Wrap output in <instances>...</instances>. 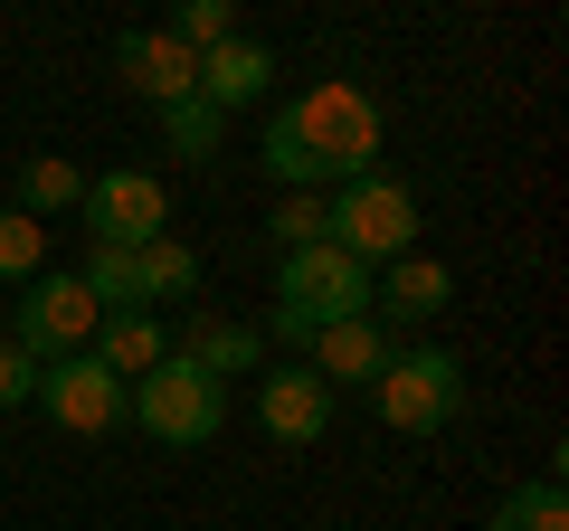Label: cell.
Wrapping results in <instances>:
<instances>
[{"label": "cell", "instance_id": "6da1fadb", "mask_svg": "<svg viewBox=\"0 0 569 531\" xmlns=\"http://www.w3.org/2000/svg\"><path fill=\"white\" fill-rule=\"evenodd\" d=\"M266 171L284 190H342L361 171H380V104L342 77H313L266 114Z\"/></svg>", "mask_w": 569, "mask_h": 531}, {"label": "cell", "instance_id": "7a4b0ae2", "mask_svg": "<svg viewBox=\"0 0 569 531\" xmlns=\"http://www.w3.org/2000/svg\"><path fill=\"white\" fill-rule=\"evenodd\" d=\"M370 313V266H351L342 247H295V257H276V313H266L257 332H276V342H313V332L332 323H361Z\"/></svg>", "mask_w": 569, "mask_h": 531}, {"label": "cell", "instance_id": "3957f363", "mask_svg": "<svg viewBox=\"0 0 569 531\" xmlns=\"http://www.w3.org/2000/svg\"><path fill=\"white\" fill-rule=\"evenodd\" d=\"M323 238L342 247L351 266H399L418 257V190L389 181V171H361L323 200Z\"/></svg>", "mask_w": 569, "mask_h": 531}, {"label": "cell", "instance_id": "277c9868", "mask_svg": "<svg viewBox=\"0 0 569 531\" xmlns=\"http://www.w3.org/2000/svg\"><path fill=\"white\" fill-rule=\"evenodd\" d=\"M133 428L152 437V447H181L190 455V447H209V437L228 428V389L171 351L162 370H142V380H133Z\"/></svg>", "mask_w": 569, "mask_h": 531}, {"label": "cell", "instance_id": "5b68a950", "mask_svg": "<svg viewBox=\"0 0 569 531\" xmlns=\"http://www.w3.org/2000/svg\"><path fill=\"white\" fill-rule=\"evenodd\" d=\"M370 409H380L399 437H437V428H456V409H466V370H456L447 351H389V370L370 380Z\"/></svg>", "mask_w": 569, "mask_h": 531}, {"label": "cell", "instance_id": "8992f818", "mask_svg": "<svg viewBox=\"0 0 569 531\" xmlns=\"http://www.w3.org/2000/svg\"><path fill=\"white\" fill-rule=\"evenodd\" d=\"M29 409L58 418L67 437H114L133 418V389L96 361V351H67V361H39V389H29Z\"/></svg>", "mask_w": 569, "mask_h": 531}, {"label": "cell", "instance_id": "52a82bcc", "mask_svg": "<svg viewBox=\"0 0 569 531\" xmlns=\"http://www.w3.org/2000/svg\"><path fill=\"white\" fill-rule=\"evenodd\" d=\"M96 294L77 285V275H29L20 285V304H10V342L29 351V361H67V351H86L96 342Z\"/></svg>", "mask_w": 569, "mask_h": 531}, {"label": "cell", "instance_id": "ba28073f", "mask_svg": "<svg viewBox=\"0 0 569 531\" xmlns=\"http://www.w3.org/2000/svg\"><path fill=\"white\" fill-rule=\"evenodd\" d=\"M77 209H86V228H96V247H123V257L171 228V190L152 181V171H104V181H86Z\"/></svg>", "mask_w": 569, "mask_h": 531}, {"label": "cell", "instance_id": "9c48e42d", "mask_svg": "<svg viewBox=\"0 0 569 531\" xmlns=\"http://www.w3.org/2000/svg\"><path fill=\"white\" fill-rule=\"evenodd\" d=\"M114 67H123V86H133L152 114L181 104V96H200V58H190L171 29H123V39H114Z\"/></svg>", "mask_w": 569, "mask_h": 531}, {"label": "cell", "instance_id": "30bf717a", "mask_svg": "<svg viewBox=\"0 0 569 531\" xmlns=\"http://www.w3.org/2000/svg\"><path fill=\"white\" fill-rule=\"evenodd\" d=\"M257 428L276 437V447H313V437L332 428V389L313 380L305 361H284V370H266V380H257Z\"/></svg>", "mask_w": 569, "mask_h": 531}, {"label": "cell", "instance_id": "8fae6325", "mask_svg": "<svg viewBox=\"0 0 569 531\" xmlns=\"http://www.w3.org/2000/svg\"><path fill=\"white\" fill-rule=\"evenodd\" d=\"M370 304H380L389 323H437V313L456 304V275H447L437 257H399V266L370 275Z\"/></svg>", "mask_w": 569, "mask_h": 531}, {"label": "cell", "instance_id": "7c38bea8", "mask_svg": "<svg viewBox=\"0 0 569 531\" xmlns=\"http://www.w3.org/2000/svg\"><path fill=\"white\" fill-rule=\"evenodd\" d=\"M266 86H276V48H257V39H228L200 58V104H219V114L266 104Z\"/></svg>", "mask_w": 569, "mask_h": 531}, {"label": "cell", "instance_id": "4fadbf2b", "mask_svg": "<svg viewBox=\"0 0 569 531\" xmlns=\"http://www.w3.org/2000/svg\"><path fill=\"white\" fill-rule=\"evenodd\" d=\"M171 351L228 389V380H247V370L266 361V332H257V323H219V313H200V323H181V342H171Z\"/></svg>", "mask_w": 569, "mask_h": 531}, {"label": "cell", "instance_id": "5bb4252c", "mask_svg": "<svg viewBox=\"0 0 569 531\" xmlns=\"http://www.w3.org/2000/svg\"><path fill=\"white\" fill-rule=\"evenodd\" d=\"M305 351H313L305 370H313L323 389H332V380H380V370H389V332L370 323V313H361V323H332V332H313Z\"/></svg>", "mask_w": 569, "mask_h": 531}, {"label": "cell", "instance_id": "9a60e30c", "mask_svg": "<svg viewBox=\"0 0 569 531\" xmlns=\"http://www.w3.org/2000/svg\"><path fill=\"white\" fill-rule=\"evenodd\" d=\"M86 351H96V361L114 370L123 389H133L142 370H162V361H171V332L152 323V313H104V323H96V342H86Z\"/></svg>", "mask_w": 569, "mask_h": 531}, {"label": "cell", "instance_id": "2e32d148", "mask_svg": "<svg viewBox=\"0 0 569 531\" xmlns=\"http://www.w3.org/2000/svg\"><path fill=\"white\" fill-rule=\"evenodd\" d=\"M77 200H86V171L67 162V152H39V162L20 171V200H10V209L48 228V219H58V209H77Z\"/></svg>", "mask_w": 569, "mask_h": 531}, {"label": "cell", "instance_id": "e0dca14e", "mask_svg": "<svg viewBox=\"0 0 569 531\" xmlns=\"http://www.w3.org/2000/svg\"><path fill=\"white\" fill-rule=\"evenodd\" d=\"M190 285H200V257H190L181 238H152V247H133V294H142V304H181Z\"/></svg>", "mask_w": 569, "mask_h": 531}, {"label": "cell", "instance_id": "ac0fdd59", "mask_svg": "<svg viewBox=\"0 0 569 531\" xmlns=\"http://www.w3.org/2000/svg\"><path fill=\"white\" fill-rule=\"evenodd\" d=\"M493 531H569V493H560V474H531V484H512L503 503H493Z\"/></svg>", "mask_w": 569, "mask_h": 531}, {"label": "cell", "instance_id": "d6986e66", "mask_svg": "<svg viewBox=\"0 0 569 531\" xmlns=\"http://www.w3.org/2000/svg\"><path fill=\"white\" fill-rule=\"evenodd\" d=\"M219 104H200V96H181V104H162V143L181 152V162H209V152H219Z\"/></svg>", "mask_w": 569, "mask_h": 531}, {"label": "cell", "instance_id": "ffe728a7", "mask_svg": "<svg viewBox=\"0 0 569 531\" xmlns=\"http://www.w3.org/2000/svg\"><path fill=\"white\" fill-rule=\"evenodd\" d=\"M0 275H10V285L48 275V228H39V219H20L10 200H0Z\"/></svg>", "mask_w": 569, "mask_h": 531}, {"label": "cell", "instance_id": "44dd1931", "mask_svg": "<svg viewBox=\"0 0 569 531\" xmlns=\"http://www.w3.org/2000/svg\"><path fill=\"white\" fill-rule=\"evenodd\" d=\"M171 39H181L190 58H209V48H228V39H238V10H228V0H181Z\"/></svg>", "mask_w": 569, "mask_h": 531}, {"label": "cell", "instance_id": "7402d4cb", "mask_svg": "<svg viewBox=\"0 0 569 531\" xmlns=\"http://www.w3.org/2000/svg\"><path fill=\"white\" fill-rule=\"evenodd\" d=\"M295 247H323V200H305V190H284L276 209V257H295Z\"/></svg>", "mask_w": 569, "mask_h": 531}, {"label": "cell", "instance_id": "603a6c76", "mask_svg": "<svg viewBox=\"0 0 569 531\" xmlns=\"http://www.w3.org/2000/svg\"><path fill=\"white\" fill-rule=\"evenodd\" d=\"M29 389H39V361L20 342H0V409H29Z\"/></svg>", "mask_w": 569, "mask_h": 531}]
</instances>
